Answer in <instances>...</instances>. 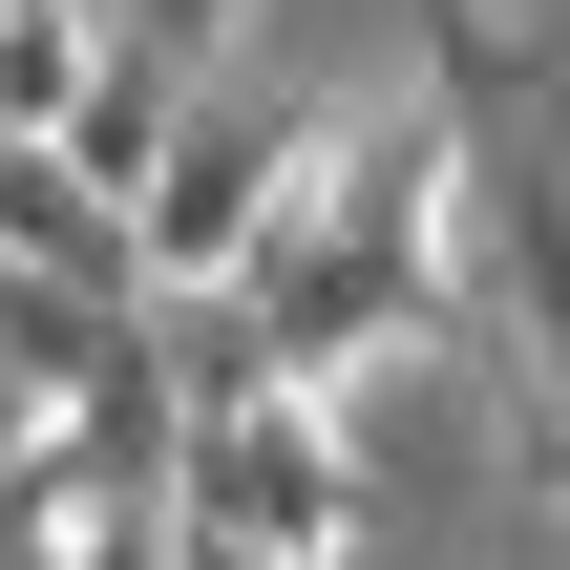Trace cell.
I'll list each match as a JSON object with an SVG mask.
<instances>
[{
	"mask_svg": "<svg viewBox=\"0 0 570 570\" xmlns=\"http://www.w3.org/2000/svg\"><path fill=\"white\" fill-rule=\"evenodd\" d=\"M169 570H296V550H212V529H190V550H169Z\"/></svg>",
	"mask_w": 570,
	"mask_h": 570,
	"instance_id": "cell-8",
	"label": "cell"
},
{
	"mask_svg": "<svg viewBox=\"0 0 570 570\" xmlns=\"http://www.w3.org/2000/svg\"><path fill=\"white\" fill-rule=\"evenodd\" d=\"M317 148H338L317 106L212 85V106H190V148H169V169H148V212H127V233H148V296H233V275L275 254V212L317 190Z\"/></svg>",
	"mask_w": 570,
	"mask_h": 570,
	"instance_id": "cell-3",
	"label": "cell"
},
{
	"mask_svg": "<svg viewBox=\"0 0 570 570\" xmlns=\"http://www.w3.org/2000/svg\"><path fill=\"white\" fill-rule=\"evenodd\" d=\"M169 550H190V508H85L42 570H169Z\"/></svg>",
	"mask_w": 570,
	"mask_h": 570,
	"instance_id": "cell-7",
	"label": "cell"
},
{
	"mask_svg": "<svg viewBox=\"0 0 570 570\" xmlns=\"http://www.w3.org/2000/svg\"><path fill=\"white\" fill-rule=\"evenodd\" d=\"M0 275H85V296H148V233L63 169V148H0Z\"/></svg>",
	"mask_w": 570,
	"mask_h": 570,
	"instance_id": "cell-4",
	"label": "cell"
},
{
	"mask_svg": "<svg viewBox=\"0 0 570 570\" xmlns=\"http://www.w3.org/2000/svg\"><path fill=\"white\" fill-rule=\"evenodd\" d=\"M233 21H254V0H106V42H148V63H190V85L233 63Z\"/></svg>",
	"mask_w": 570,
	"mask_h": 570,
	"instance_id": "cell-6",
	"label": "cell"
},
{
	"mask_svg": "<svg viewBox=\"0 0 570 570\" xmlns=\"http://www.w3.org/2000/svg\"><path fill=\"white\" fill-rule=\"evenodd\" d=\"M423 106L465 127L444 360L487 423L570 402V42H550V0H423Z\"/></svg>",
	"mask_w": 570,
	"mask_h": 570,
	"instance_id": "cell-1",
	"label": "cell"
},
{
	"mask_svg": "<svg viewBox=\"0 0 570 570\" xmlns=\"http://www.w3.org/2000/svg\"><path fill=\"white\" fill-rule=\"evenodd\" d=\"M85 63H106V0H21V21H0V148H42V127L85 106Z\"/></svg>",
	"mask_w": 570,
	"mask_h": 570,
	"instance_id": "cell-5",
	"label": "cell"
},
{
	"mask_svg": "<svg viewBox=\"0 0 570 570\" xmlns=\"http://www.w3.org/2000/svg\"><path fill=\"white\" fill-rule=\"evenodd\" d=\"M169 508H190L212 550H296V570H338L360 529H381V444H360L338 402H212Z\"/></svg>",
	"mask_w": 570,
	"mask_h": 570,
	"instance_id": "cell-2",
	"label": "cell"
}]
</instances>
